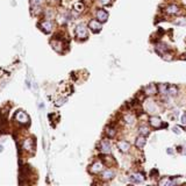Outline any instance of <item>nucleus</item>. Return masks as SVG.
I'll return each mask as SVG.
<instances>
[{"label":"nucleus","mask_w":186,"mask_h":186,"mask_svg":"<svg viewBox=\"0 0 186 186\" xmlns=\"http://www.w3.org/2000/svg\"><path fill=\"white\" fill-rule=\"evenodd\" d=\"M87 28L84 23H79L76 26V29H75V34H76V37L78 40H86L89 37V31H87Z\"/></svg>","instance_id":"1"},{"label":"nucleus","mask_w":186,"mask_h":186,"mask_svg":"<svg viewBox=\"0 0 186 186\" xmlns=\"http://www.w3.org/2000/svg\"><path fill=\"white\" fill-rule=\"evenodd\" d=\"M14 120L18 122L19 125H22V126H26V125H29V116L23 112V111H16L15 114H14Z\"/></svg>","instance_id":"2"},{"label":"nucleus","mask_w":186,"mask_h":186,"mask_svg":"<svg viewBox=\"0 0 186 186\" xmlns=\"http://www.w3.org/2000/svg\"><path fill=\"white\" fill-rule=\"evenodd\" d=\"M42 0H30V13L31 15H37L41 13Z\"/></svg>","instance_id":"3"},{"label":"nucleus","mask_w":186,"mask_h":186,"mask_svg":"<svg viewBox=\"0 0 186 186\" xmlns=\"http://www.w3.org/2000/svg\"><path fill=\"white\" fill-rule=\"evenodd\" d=\"M50 44H51V47H53V49L55 50V51H57L59 54L63 53V50H64V43H63V41H61L58 39H54V40H51Z\"/></svg>","instance_id":"4"},{"label":"nucleus","mask_w":186,"mask_h":186,"mask_svg":"<svg viewBox=\"0 0 186 186\" xmlns=\"http://www.w3.org/2000/svg\"><path fill=\"white\" fill-rule=\"evenodd\" d=\"M89 28H90L93 33H100L101 29H103V25H101V22H100L99 20L93 19V20H91V21L89 22Z\"/></svg>","instance_id":"5"},{"label":"nucleus","mask_w":186,"mask_h":186,"mask_svg":"<svg viewBox=\"0 0 186 186\" xmlns=\"http://www.w3.org/2000/svg\"><path fill=\"white\" fill-rule=\"evenodd\" d=\"M39 27L41 28L42 31H44L45 34H49V33H51L53 31V22L51 21H49V20H44L42 22H40Z\"/></svg>","instance_id":"6"},{"label":"nucleus","mask_w":186,"mask_h":186,"mask_svg":"<svg viewBox=\"0 0 186 186\" xmlns=\"http://www.w3.org/2000/svg\"><path fill=\"white\" fill-rule=\"evenodd\" d=\"M162 123H163V121H162V119H161L159 116H150V119H149V125L153 127V128L158 129V128L162 127Z\"/></svg>","instance_id":"7"},{"label":"nucleus","mask_w":186,"mask_h":186,"mask_svg":"<svg viewBox=\"0 0 186 186\" xmlns=\"http://www.w3.org/2000/svg\"><path fill=\"white\" fill-rule=\"evenodd\" d=\"M99 150H100V151H101V153H103L104 155H108V154H111L112 149H111V144H109V142H108V141L103 140V141L100 142Z\"/></svg>","instance_id":"8"},{"label":"nucleus","mask_w":186,"mask_h":186,"mask_svg":"<svg viewBox=\"0 0 186 186\" xmlns=\"http://www.w3.org/2000/svg\"><path fill=\"white\" fill-rule=\"evenodd\" d=\"M104 170V164L101 163V162H99V161H97V162H94L92 165H91V167H90V172L91 173H99V172H101Z\"/></svg>","instance_id":"9"},{"label":"nucleus","mask_w":186,"mask_h":186,"mask_svg":"<svg viewBox=\"0 0 186 186\" xmlns=\"http://www.w3.org/2000/svg\"><path fill=\"white\" fill-rule=\"evenodd\" d=\"M117 149H119L121 153L127 154L128 151L130 150V143L127 142V141H125V140H121V141L117 142Z\"/></svg>","instance_id":"10"},{"label":"nucleus","mask_w":186,"mask_h":186,"mask_svg":"<svg viewBox=\"0 0 186 186\" xmlns=\"http://www.w3.org/2000/svg\"><path fill=\"white\" fill-rule=\"evenodd\" d=\"M130 181L131 183H135V184H140V183H143L144 181V175L141 173V172H136V173H133L130 177H129Z\"/></svg>","instance_id":"11"},{"label":"nucleus","mask_w":186,"mask_h":186,"mask_svg":"<svg viewBox=\"0 0 186 186\" xmlns=\"http://www.w3.org/2000/svg\"><path fill=\"white\" fill-rule=\"evenodd\" d=\"M95 15H97V20H99L100 22H106L108 20V13L105 9H98Z\"/></svg>","instance_id":"12"},{"label":"nucleus","mask_w":186,"mask_h":186,"mask_svg":"<svg viewBox=\"0 0 186 186\" xmlns=\"http://www.w3.org/2000/svg\"><path fill=\"white\" fill-rule=\"evenodd\" d=\"M23 149L29 151V153H33L34 149H35V143H34V141L31 139H27L23 142Z\"/></svg>","instance_id":"13"},{"label":"nucleus","mask_w":186,"mask_h":186,"mask_svg":"<svg viewBox=\"0 0 186 186\" xmlns=\"http://www.w3.org/2000/svg\"><path fill=\"white\" fill-rule=\"evenodd\" d=\"M115 177V172L113 170H104L101 171V178L104 180H111Z\"/></svg>","instance_id":"14"},{"label":"nucleus","mask_w":186,"mask_h":186,"mask_svg":"<svg viewBox=\"0 0 186 186\" xmlns=\"http://www.w3.org/2000/svg\"><path fill=\"white\" fill-rule=\"evenodd\" d=\"M158 91H157V86H155L154 84H150V85H148L145 89H144V94L145 95H154L156 94Z\"/></svg>","instance_id":"15"},{"label":"nucleus","mask_w":186,"mask_h":186,"mask_svg":"<svg viewBox=\"0 0 186 186\" xmlns=\"http://www.w3.org/2000/svg\"><path fill=\"white\" fill-rule=\"evenodd\" d=\"M147 143V136H143V135H140V136L136 139L135 141V147L139 148V149H142Z\"/></svg>","instance_id":"16"},{"label":"nucleus","mask_w":186,"mask_h":186,"mask_svg":"<svg viewBox=\"0 0 186 186\" xmlns=\"http://www.w3.org/2000/svg\"><path fill=\"white\" fill-rule=\"evenodd\" d=\"M178 86L177 85H169L167 86V95L170 97H176L178 94Z\"/></svg>","instance_id":"17"},{"label":"nucleus","mask_w":186,"mask_h":186,"mask_svg":"<svg viewBox=\"0 0 186 186\" xmlns=\"http://www.w3.org/2000/svg\"><path fill=\"white\" fill-rule=\"evenodd\" d=\"M165 11H166L167 14H177V13L179 12V6H177V5H175V4L169 5V6L166 7Z\"/></svg>","instance_id":"18"},{"label":"nucleus","mask_w":186,"mask_h":186,"mask_svg":"<svg viewBox=\"0 0 186 186\" xmlns=\"http://www.w3.org/2000/svg\"><path fill=\"white\" fill-rule=\"evenodd\" d=\"M155 50H156V53H157L158 55H163L164 53L169 51V48H167L165 44H157V45L155 47Z\"/></svg>","instance_id":"19"},{"label":"nucleus","mask_w":186,"mask_h":186,"mask_svg":"<svg viewBox=\"0 0 186 186\" xmlns=\"http://www.w3.org/2000/svg\"><path fill=\"white\" fill-rule=\"evenodd\" d=\"M167 84H159V85L157 86V91H158V93L159 94H162V95H165V94H167Z\"/></svg>","instance_id":"20"},{"label":"nucleus","mask_w":186,"mask_h":186,"mask_svg":"<svg viewBox=\"0 0 186 186\" xmlns=\"http://www.w3.org/2000/svg\"><path fill=\"white\" fill-rule=\"evenodd\" d=\"M105 133H106V135H107L109 139H112V137L115 136V129L113 127H111V126H107L105 128Z\"/></svg>","instance_id":"21"},{"label":"nucleus","mask_w":186,"mask_h":186,"mask_svg":"<svg viewBox=\"0 0 186 186\" xmlns=\"http://www.w3.org/2000/svg\"><path fill=\"white\" fill-rule=\"evenodd\" d=\"M139 131H140V135H143V136H148L149 133H150V128L148 126H141L139 128Z\"/></svg>","instance_id":"22"},{"label":"nucleus","mask_w":186,"mask_h":186,"mask_svg":"<svg viewBox=\"0 0 186 186\" xmlns=\"http://www.w3.org/2000/svg\"><path fill=\"white\" fill-rule=\"evenodd\" d=\"M123 119H125V121L128 123V125H133L134 122H135V116L133 115V114H127V115H125L123 116Z\"/></svg>","instance_id":"23"},{"label":"nucleus","mask_w":186,"mask_h":186,"mask_svg":"<svg viewBox=\"0 0 186 186\" xmlns=\"http://www.w3.org/2000/svg\"><path fill=\"white\" fill-rule=\"evenodd\" d=\"M73 11L77 12V14H78V13H81V12L84 11V5H83L81 3H76V4L73 5Z\"/></svg>","instance_id":"24"},{"label":"nucleus","mask_w":186,"mask_h":186,"mask_svg":"<svg viewBox=\"0 0 186 186\" xmlns=\"http://www.w3.org/2000/svg\"><path fill=\"white\" fill-rule=\"evenodd\" d=\"M161 57H162L164 61H166V62H170V61H172V59H173V56H172L171 54H169L167 51H166V53H164L163 55H161Z\"/></svg>","instance_id":"25"},{"label":"nucleus","mask_w":186,"mask_h":186,"mask_svg":"<svg viewBox=\"0 0 186 186\" xmlns=\"http://www.w3.org/2000/svg\"><path fill=\"white\" fill-rule=\"evenodd\" d=\"M99 1L103 6H109V5H112L113 0H99Z\"/></svg>","instance_id":"26"},{"label":"nucleus","mask_w":186,"mask_h":186,"mask_svg":"<svg viewBox=\"0 0 186 186\" xmlns=\"http://www.w3.org/2000/svg\"><path fill=\"white\" fill-rule=\"evenodd\" d=\"M175 23H176V25H179V26H186V19H179V20H176Z\"/></svg>","instance_id":"27"},{"label":"nucleus","mask_w":186,"mask_h":186,"mask_svg":"<svg viewBox=\"0 0 186 186\" xmlns=\"http://www.w3.org/2000/svg\"><path fill=\"white\" fill-rule=\"evenodd\" d=\"M64 103H66V99H65V98L57 100L56 103H55V105H56V106H62V105H64Z\"/></svg>","instance_id":"28"},{"label":"nucleus","mask_w":186,"mask_h":186,"mask_svg":"<svg viewBox=\"0 0 186 186\" xmlns=\"http://www.w3.org/2000/svg\"><path fill=\"white\" fill-rule=\"evenodd\" d=\"M173 133L175 134H181V128L178 127V126H175L173 127Z\"/></svg>","instance_id":"29"},{"label":"nucleus","mask_w":186,"mask_h":186,"mask_svg":"<svg viewBox=\"0 0 186 186\" xmlns=\"http://www.w3.org/2000/svg\"><path fill=\"white\" fill-rule=\"evenodd\" d=\"M181 123H183V125H186V114H184V115L181 116Z\"/></svg>","instance_id":"30"},{"label":"nucleus","mask_w":186,"mask_h":186,"mask_svg":"<svg viewBox=\"0 0 186 186\" xmlns=\"http://www.w3.org/2000/svg\"><path fill=\"white\" fill-rule=\"evenodd\" d=\"M166 153H167V154H170V155H173V150H172V148H169V149L166 150Z\"/></svg>","instance_id":"31"},{"label":"nucleus","mask_w":186,"mask_h":186,"mask_svg":"<svg viewBox=\"0 0 186 186\" xmlns=\"http://www.w3.org/2000/svg\"><path fill=\"white\" fill-rule=\"evenodd\" d=\"M3 150H4V147H3V145H0V153H3Z\"/></svg>","instance_id":"32"},{"label":"nucleus","mask_w":186,"mask_h":186,"mask_svg":"<svg viewBox=\"0 0 186 186\" xmlns=\"http://www.w3.org/2000/svg\"><path fill=\"white\" fill-rule=\"evenodd\" d=\"M185 59H186V54H185Z\"/></svg>","instance_id":"33"}]
</instances>
